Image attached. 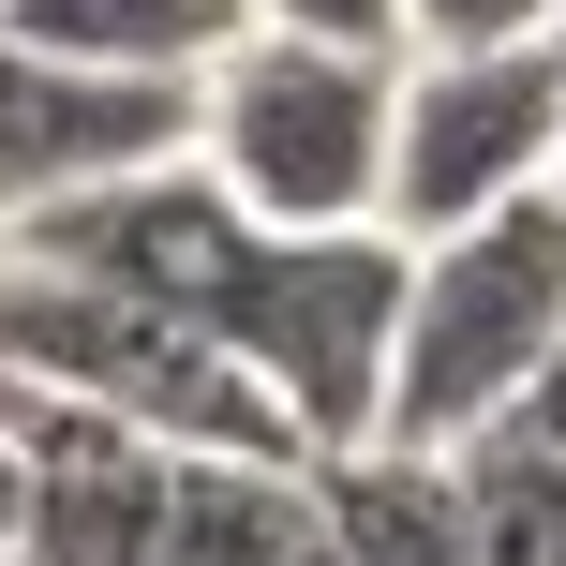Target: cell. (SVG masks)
I'll return each instance as SVG.
<instances>
[{
    "instance_id": "cell-11",
    "label": "cell",
    "mask_w": 566,
    "mask_h": 566,
    "mask_svg": "<svg viewBox=\"0 0 566 566\" xmlns=\"http://www.w3.org/2000/svg\"><path fill=\"white\" fill-rule=\"evenodd\" d=\"M313 552V462H165L149 566H298Z\"/></svg>"
},
{
    "instance_id": "cell-9",
    "label": "cell",
    "mask_w": 566,
    "mask_h": 566,
    "mask_svg": "<svg viewBox=\"0 0 566 566\" xmlns=\"http://www.w3.org/2000/svg\"><path fill=\"white\" fill-rule=\"evenodd\" d=\"M313 552H328V566H478V537H462V478L418 462V448L313 462Z\"/></svg>"
},
{
    "instance_id": "cell-2",
    "label": "cell",
    "mask_w": 566,
    "mask_h": 566,
    "mask_svg": "<svg viewBox=\"0 0 566 566\" xmlns=\"http://www.w3.org/2000/svg\"><path fill=\"white\" fill-rule=\"evenodd\" d=\"M0 388L90 402V418L149 432L165 462H313L209 328L135 313V298H90V283H45V269H0Z\"/></svg>"
},
{
    "instance_id": "cell-5",
    "label": "cell",
    "mask_w": 566,
    "mask_h": 566,
    "mask_svg": "<svg viewBox=\"0 0 566 566\" xmlns=\"http://www.w3.org/2000/svg\"><path fill=\"white\" fill-rule=\"evenodd\" d=\"M522 195H552V45H507V60H402L373 224L418 254V239H462L478 209H522Z\"/></svg>"
},
{
    "instance_id": "cell-7",
    "label": "cell",
    "mask_w": 566,
    "mask_h": 566,
    "mask_svg": "<svg viewBox=\"0 0 566 566\" xmlns=\"http://www.w3.org/2000/svg\"><path fill=\"white\" fill-rule=\"evenodd\" d=\"M195 149V90H135V75H75V60H30L0 30V239L30 209L90 195V179H135Z\"/></svg>"
},
{
    "instance_id": "cell-17",
    "label": "cell",
    "mask_w": 566,
    "mask_h": 566,
    "mask_svg": "<svg viewBox=\"0 0 566 566\" xmlns=\"http://www.w3.org/2000/svg\"><path fill=\"white\" fill-rule=\"evenodd\" d=\"M298 566H328V552H298Z\"/></svg>"
},
{
    "instance_id": "cell-8",
    "label": "cell",
    "mask_w": 566,
    "mask_h": 566,
    "mask_svg": "<svg viewBox=\"0 0 566 566\" xmlns=\"http://www.w3.org/2000/svg\"><path fill=\"white\" fill-rule=\"evenodd\" d=\"M0 432L30 462V537L15 566H149V522H165V448L90 402H45V388H0Z\"/></svg>"
},
{
    "instance_id": "cell-6",
    "label": "cell",
    "mask_w": 566,
    "mask_h": 566,
    "mask_svg": "<svg viewBox=\"0 0 566 566\" xmlns=\"http://www.w3.org/2000/svg\"><path fill=\"white\" fill-rule=\"evenodd\" d=\"M254 224L224 209V179L179 149V165H135V179H90V195L30 209L0 239V269H45V283H90V298H135V313H179L209 328V298L239 283Z\"/></svg>"
},
{
    "instance_id": "cell-12",
    "label": "cell",
    "mask_w": 566,
    "mask_h": 566,
    "mask_svg": "<svg viewBox=\"0 0 566 566\" xmlns=\"http://www.w3.org/2000/svg\"><path fill=\"white\" fill-rule=\"evenodd\" d=\"M552 30H566V0H402V60H507Z\"/></svg>"
},
{
    "instance_id": "cell-3",
    "label": "cell",
    "mask_w": 566,
    "mask_h": 566,
    "mask_svg": "<svg viewBox=\"0 0 566 566\" xmlns=\"http://www.w3.org/2000/svg\"><path fill=\"white\" fill-rule=\"evenodd\" d=\"M388 90H402V60L239 30V45L195 75V165L224 179V209L254 239L373 224V195H388Z\"/></svg>"
},
{
    "instance_id": "cell-16",
    "label": "cell",
    "mask_w": 566,
    "mask_h": 566,
    "mask_svg": "<svg viewBox=\"0 0 566 566\" xmlns=\"http://www.w3.org/2000/svg\"><path fill=\"white\" fill-rule=\"evenodd\" d=\"M552 209H566V30H552Z\"/></svg>"
},
{
    "instance_id": "cell-15",
    "label": "cell",
    "mask_w": 566,
    "mask_h": 566,
    "mask_svg": "<svg viewBox=\"0 0 566 566\" xmlns=\"http://www.w3.org/2000/svg\"><path fill=\"white\" fill-rule=\"evenodd\" d=\"M15 537H30V462H15V432H0V566H15Z\"/></svg>"
},
{
    "instance_id": "cell-10",
    "label": "cell",
    "mask_w": 566,
    "mask_h": 566,
    "mask_svg": "<svg viewBox=\"0 0 566 566\" xmlns=\"http://www.w3.org/2000/svg\"><path fill=\"white\" fill-rule=\"evenodd\" d=\"M30 60H75V75H135V90H195L239 45V0H0Z\"/></svg>"
},
{
    "instance_id": "cell-1",
    "label": "cell",
    "mask_w": 566,
    "mask_h": 566,
    "mask_svg": "<svg viewBox=\"0 0 566 566\" xmlns=\"http://www.w3.org/2000/svg\"><path fill=\"white\" fill-rule=\"evenodd\" d=\"M566 328V209L522 195V209H478L462 239H418L402 254V343H388V418H373V448H478V432H507L522 373L552 358Z\"/></svg>"
},
{
    "instance_id": "cell-14",
    "label": "cell",
    "mask_w": 566,
    "mask_h": 566,
    "mask_svg": "<svg viewBox=\"0 0 566 566\" xmlns=\"http://www.w3.org/2000/svg\"><path fill=\"white\" fill-rule=\"evenodd\" d=\"M507 448H537V462H566V328H552V358L522 373V402H507Z\"/></svg>"
},
{
    "instance_id": "cell-13",
    "label": "cell",
    "mask_w": 566,
    "mask_h": 566,
    "mask_svg": "<svg viewBox=\"0 0 566 566\" xmlns=\"http://www.w3.org/2000/svg\"><path fill=\"white\" fill-rule=\"evenodd\" d=\"M239 30H269V45H343V60H402V0H239Z\"/></svg>"
},
{
    "instance_id": "cell-4",
    "label": "cell",
    "mask_w": 566,
    "mask_h": 566,
    "mask_svg": "<svg viewBox=\"0 0 566 566\" xmlns=\"http://www.w3.org/2000/svg\"><path fill=\"white\" fill-rule=\"evenodd\" d=\"M209 343L269 388V418L313 462L373 448L388 418V343H402V239L388 224H328V239H254L239 283L209 298Z\"/></svg>"
}]
</instances>
